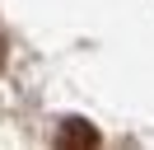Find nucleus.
<instances>
[{
  "mask_svg": "<svg viewBox=\"0 0 154 150\" xmlns=\"http://www.w3.org/2000/svg\"><path fill=\"white\" fill-rule=\"evenodd\" d=\"M56 145H98V131L84 127V122H66L61 136H56Z\"/></svg>",
  "mask_w": 154,
  "mask_h": 150,
  "instance_id": "1",
  "label": "nucleus"
}]
</instances>
